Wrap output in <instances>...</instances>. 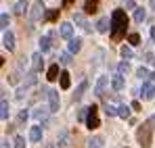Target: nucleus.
I'll return each instance as SVG.
<instances>
[{
  "mask_svg": "<svg viewBox=\"0 0 155 148\" xmlns=\"http://www.w3.org/2000/svg\"><path fill=\"white\" fill-rule=\"evenodd\" d=\"M126 29H128V15L124 8H115L113 15H111V38L115 42H120L124 36H126Z\"/></svg>",
  "mask_w": 155,
  "mask_h": 148,
  "instance_id": "obj_1",
  "label": "nucleus"
},
{
  "mask_svg": "<svg viewBox=\"0 0 155 148\" xmlns=\"http://www.w3.org/2000/svg\"><path fill=\"white\" fill-rule=\"evenodd\" d=\"M136 140L143 148H151V142H153V127L151 123H143L138 129H136Z\"/></svg>",
  "mask_w": 155,
  "mask_h": 148,
  "instance_id": "obj_2",
  "label": "nucleus"
},
{
  "mask_svg": "<svg viewBox=\"0 0 155 148\" xmlns=\"http://www.w3.org/2000/svg\"><path fill=\"white\" fill-rule=\"evenodd\" d=\"M44 4H42V0H36L34 2V6H31V11H29V23H36L38 19H44Z\"/></svg>",
  "mask_w": 155,
  "mask_h": 148,
  "instance_id": "obj_3",
  "label": "nucleus"
},
{
  "mask_svg": "<svg viewBox=\"0 0 155 148\" xmlns=\"http://www.w3.org/2000/svg\"><path fill=\"white\" fill-rule=\"evenodd\" d=\"M97 106L92 104V106H88V119H86V127L88 129H97L99 125H101V121H99V117H97Z\"/></svg>",
  "mask_w": 155,
  "mask_h": 148,
  "instance_id": "obj_4",
  "label": "nucleus"
},
{
  "mask_svg": "<svg viewBox=\"0 0 155 148\" xmlns=\"http://www.w3.org/2000/svg\"><path fill=\"white\" fill-rule=\"evenodd\" d=\"M48 111L51 113H57L59 111V106H61V102H59V94H57V90H48Z\"/></svg>",
  "mask_w": 155,
  "mask_h": 148,
  "instance_id": "obj_5",
  "label": "nucleus"
},
{
  "mask_svg": "<svg viewBox=\"0 0 155 148\" xmlns=\"http://www.w3.org/2000/svg\"><path fill=\"white\" fill-rule=\"evenodd\" d=\"M2 46L8 50V52H13V50H15V33H13L11 29L2 33Z\"/></svg>",
  "mask_w": 155,
  "mask_h": 148,
  "instance_id": "obj_6",
  "label": "nucleus"
},
{
  "mask_svg": "<svg viewBox=\"0 0 155 148\" xmlns=\"http://www.w3.org/2000/svg\"><path fill=\"white\" fill-rule=\"evenodd\" d=\"M140 98L143 100L155 98V86L153 83H143V88H140Z\"/></svg>",
  "mask_w": 155,
  "mask_h": 148,
  "instance_id": "obj_7",
  "label": "nucleus"
},
{
  "mask_svg": "<svg viewBox=\"0 0 155 148\" xmlns=\"http://www.w3.org/2000/svg\"><path fill=\"white\" fill-rule=\"evenodd\" d=\"M48 109H44V106H38L36 111H34V117H36V121H40V123H48Z\"/></svg>",
  "mask_w": 155,
  "mask_h": 148,
  "instance_id": "obj_8",
  "label": "nucleus"
},
{
  "mask_svg": "<svg viewBox=\"0 0 155 148\" xmlns=\"http://www.w3.org/2000/svg\"><path fill=\"white\" fill-rule=\"evenodd\" d=\"M59 33H61V38L71 40V38H74V25H71V23H61V27H59Z\"/></svg>",
  "mask_w": 155,
  "mask_h": 148,
  "instance_id": "obj_9",
  "label": "nucleus"
},
{
  "mask_svg": "<svg viewBox=\"0 0 155 148\" xmlns=\"http://www.w3.org/2000/svg\"><path fill=\"white\" fill-rule=\"evenodd\" d=\"M74 21H76V23L80 25V27H82L86 33H90V31H92V27L86 23V19H84V13H74Z\"/></svg>",
  "mask_w": 155,
  "mask_h": 148,
  "instance_id": "obj_10",
  "label": "nucleus"
},
{
  "mask_svg": "<svg viewBox=\"0 0 155 148\" xmlns=\"http://www.w3.org/2000/svg\"><path fill=\"white\" fill-rule=\"evenodd\" d=\"M107 81H109L107 75H101V77H99V81H97V86H94V94H97V96H103V90H105V86H107Z\"/></svg>",
  "mask_w": 155,
  "mask_h": 148,
  "instance_id": "obj_11",
  "label": "nucleus"
},
{
  "mask_svg": "<svg viewBox=\"0 0 155 148\" xmlns=\"http://www.w3.org/2000/svg\"><path fill=\"white\" fill-rule=\"evenodd\" d=\"M97 11H99V0H86L84 13H86V15H94Z\"/></svg>",
  "mask_w": 155,
  "mask_h": 148,
  "instance_id": "obj_12",
  "label": "nucleus"
},
{
  "mask_svg": "<svg viewBox=\"0 0 155 148\" xmlns=\"http://www.w3.org/2000/svg\"><path fill=\"white\" fill-rule=\"evenodd\" d=\"M29 140H31V142H40V140H42V127H40V125H34V127L29 129Z\"/></svg>",
  "mask_w": 155,
  "mask_h": 148,
  "instance_id": "obj_13",
  "label": "nucleus"
},
{
  "mask_svg": "<svg viewBox=\"0 0 155 148\" xmlns=\"http://www.w3.org/2000/svg\"><path fill=\"white\" fill-rule=\"evenodd\" d=\"M111 88H113L115 92H120V90L124 88V77H122L120 73H117V75H113V77H111Z\"/></svg>",
  "mask_w": 155,
  "mask_h": 148,
  "instance_id": "obj_14",
  "label": "nucleus"
},
{
  "mask_svg": "<svg viewBox=\"0 0 155 148\" xmlns=\"http://www.w3.org/2000/svg\"><path fill=\"white\" fill-rule=\"evenodd\" d=\"M31 67H34V73L42 69V52H36V54L31 56Z\"/></svg>",
  "mask_w": 155,
  "mask_h": 148,
  "instance_id": "obj_15",
  "label": "nucleus"
},
{
  "mask_svg": "<svg viewBox=\"0 0 155 148\" xmlns=\"http://www.w3.org/2000/svg\"><path fill=\"white\" fill-rule=\"evenodd\" d=\"M46 77H48V81H54V79H59V77H61L59 65H51V67H48V73H46Z\"/></svg>",
  "mask_w": 155,
  "mask_h": 148,
  "instance_id": "obj_16",
  "label": "nucleus"
},
{
  "mask_svg": "<svg viewBox=\"0 0 155 148\" xmlns=\"http://www.w3.org/2000/svg\"><path fill=\"white\" fill-rule=\"evenodd\" d=\"M86 88H88V81H82L80 86H78V90L74 92V100H82V96H84V92H86Z\"/></svg>",
  "mask_w": 155,
  "mask_h": 148,
  "instance_id": "obj_17",
  "label": "nucleus"
},
{
  "mask_svg": "<svg viewBox=\"0 0 155 148\" xmlns=\"http://www.w3.org/2000/svg\"><path fill=\"white\" fill-rule=\"evenodd\" d=\"M59 83H61V88H63V90H67V88L71 86V79H69V73H67V71H61Z\"/></svg>",
  "mask_w": 155,
  "mask_h": 148,
  "instance_id": "obj_18",
  "label": "nucleus"
},
{
  "mask_svg": "<svg viewBox=\"0 0 155 148\" xmlns=\"http://www.w3.org/2000/svg\"><path fill=\"white\" fill-rule=\"evenodd\" d=\"M80 48H82V40L80 38H71L69 40V52L76 54V52H80Z\"/></svg>",
  "mask_w": 155,
  "mask_h": 148,
  "instance_id": "obj_19",
  "label": "nucleus"
},
{
  "mask_svg": "<svg viewBox=\"0 0 155 148\" xmlns=\"http://www.w3.org/2000/svg\"><path fill=\"white\" fill-rule=\"evenodd\" d=\"M109 27H111V21H109V19H99V23H97V29H99V31H101V33H107V31H109Z\"/></svg>",
  "mask_w": 155,
  "mask_h": 148,
  "instance_id": "obj_20",
  "label": "nucleus"
},
{
  "mask_svg": "<svg viewBox=\"0 0 155 148\" xmlns=\"http://www.w3.org/2000/svg\"><path fill=\"white\" fill-rule=\"evenodd\" d=\"M130 111H132V106H128V104H120V106H117V115H120L122 119H128Z\"/></svg>",
  "mask_w": 155,
  "mask_h": 148,
  "instance_id": "obj_21",
  "label": "nucleus"
},
{
  "mask_svg": "<svg viewBox=\"0 0 155 148\" xmlns=\"http://www.w3.org/2000/svg\"><path fill=\"white\" fill-rule=\"evenodd\" d=\"M25 11H27V0H19L17 4H15V15H25Z\"/></svg>",
  "mask_w": 155,
  "mask_h": 148,
  "instance_id": "obj_22",
  "label": "nucleus"
},
{
  "mask_svg": "<svg viewBox=\"0 0 155 148\" xmlns=\"http://www.w3.org/2000/svg\"><path fill=\"white\" fill-rule=\"evenodd\" d=\"M57 19H59V8H52V11H46V13H44V21L52 23V21H57Z\"/></svg>",
  "mask_w": 155,
  "mask_h": 148,
  "instance_id": "obj_23",
  "label": "nucleus"
},
{
  "mask_svg": "<svg viewBox=\"0 0 155 148\" xmlns=\"http://www.w3.org/2000/svg\"><path fill=\"white\" fill-rule=\"evenodd\" d=\"M145 17H147L145 8H143V6H138V8L134 11V21H136V23H143V21H145Z\"/></svg>",
  "mask_w": 155,
  "mask_h": 148,
  "instance_id": "obj_24",
  "label": "nucleus"
},
{
  "mask_svg": "<svg viewBox=\"0 0 155 148\" xmlns=\"http://www.w3.org/2000/svg\"><path fill=\"white\" fill-rule=\"evenodd\" d=\"M8 113H11V106H8V102L2 98V111H0V117H2V121H6L8 119Z\"/></svg>",
  "mask_w": 155,
  "mask_h": 148,
  "instance_id": "obj_25",
  "label": "nucleus"
},
{
  "mask_svg": "<svg viewBox=\"0 0 155 148\" xmlns=\"http://www.w3.org/2000/svg\"><path fill=\"white\" fill-rule=\"evenodd\" d=\"M40 52H48L51 50V38H40Z\"/></svg>",
  "mask_w": 155,
  "mask_h": 148,
  "instance_id": "obj_26",
  "label": "nucleus"
},
{
  "mask_svg": "<svg viewBox=\"0 0 155 148\" xmlns=\"http://www.w3.org/2000/svg\"><path fill=\"white\" fill-rule=\"evenodd\" d=\"M59 63L61 65H71V52H61L59 54Z\"/></svg>",
  "mask_w": 155,
  "mask_h": 148,
  "instance_id": "obj_27",
  "label": "nucleus"
},
{
  "mask_svg": "<svg viewBox=\"0 0 155 148\" xmlns=\"http://www.w3.org/2000/svg\"><path fill=\"white\" fill-rule=\"evenodd\" d=\"M88 148H103V138H90L88 140Z\"/></svg>",
  "mask_w": 155,
  "mask_h": 148,
  "instance_id": "obj_28",
  "label": "nucleus"
},
{
  "mask_svg": "<svg viewBox=\"0 0 155 148\" xmlns=\"http://www.w3.org/2000/svg\"><path fill=\"white\" fill-rule=\"evenodd\" d=\"M117 73L122 75V77H124V75H128V73H130V65H128V63H126V61L117 65Z\"/></svg>",
  "mask_w": 155,
  "mask_h": 148,
  "instance_id": "obj_29",
  "label": "nucleus"
},
{
  "mask_svg": "<svg viewBox=\"0 0 155 148\" xmlns=\"http://www.w3.org/2000/svg\"><path fill=\"white\" fill-rule=\"evenodd\" d=\"M120 54H122L124 58H132V56H134V52H132L130 46H122V48H120Z\"/></svg>",
  "mask_w": 155,
  "mask_h": 148,
  "instance_id": "obj_30",
  "label": "nucleus"
},
{
  "mask_svg": "<svg viewBox=\"0 0 155 148\" xmlns=\"http://www.w3.org/2000/svg\"><path fill=\"white\" fill-rule=\"evenodd\" d=\"M105 113H107V117H115V115H117V106H113V104H105Z\"/></svg>",
  "mask_w": 155,
  "mask_h": 148,
  "instance_id": "obj_31",
  "label": "nucleus"
},
{
  "mask_svg": "<svg viewBox=\"0 0 155 148\" xmlns=\"http://www.w3.org/2000/svg\"><path fill=\"white\" fill-rule=\"evenodd\" d=\"M136 75H138L140 79H147V77H151V73H149V69H147V67H138V69H136Z\"/></svg>",
  "mask_w": 155,
  "mask_h": 148,
  "instance_id": "obj_32",
  "label": "nucleus"
},
{
  "mask_svg": "<svg viewBox=\"0 0 155 148\" xmlns=\"http://www.w3.org/2000/svg\"><path fill=\"white\" fill-rule=\"evenodd\" d=\"M34 83H36V73H34V71H31V73L27 75V79H25V83H23V86H25L27 90H29V88H31V86H34Z\"/></svg>",
  "mask_w": 155,
  "mask_h": 148,
  "instance_id": "obj_33",
  "label": "nucleus"
},
{
  "mask_svg": "<svg viewBox=\"0 0 155 148\" xmlns=\"http://www.w3.org/2000/svg\"><path fill=\"white\" fill-rule=\"evenodd\" d=\"M0 27H2V29H4V31H8V15H6V13H2V15H0Z\"/></svg>",
  "mask_w": 155,
  "mask_h": 148,
  "instance_id": "obj_34",
  "label": "nucleus"
},
{
  "mask_svg": "<svg viewBox=\"0 0 155 148\" xmlns=\"http://www.w3.org/2000/svg\"><path fill=\"white\" fill-rule=\"evenodd\" d=\"M128 42L132 44V46H138V44H140V36H138V33H130Z\"/></svg>",
  "mask_w": 155,
  "mask_h": 148,
  "instance_id": "obj_35",
  "label": "nucleus"
},
{
  "mask_svg": "<svg viewBox=\"0 0 155 148\" xmlns=\"http://www.w3.org/2000/svg\"><path fill=\"white\" fill-rule=\"evenodd\" d=\"M57 144H59V146H65V144H67V131H61V134H59V142H57Z\"/></svg>",
  "mask_w": 155,
  "mask_h": 148,
  "instance_id": "obj_36",
  "label": "nucleus"
},
{
  "mask_svg": "<svg viewBox=\"0 0 155 148\" xmlns=\"http://www.w3.org/2000/svg\"><path fill=\"white\" fill-rule=\"evenodd\" d=\"M25 121H27V111H21L19 117H17V125H23Z\"/></svg>",
  "mask_w": 155,
  "mask_h": 148,
  "instance_id": "obj_37",
  "label": "nucleus"
},
{
  "mask_svg": "<svg viewBox=\"0 0 155 148\" xmlns=\"http://www.w3.org/2000/svg\"><path fill=\"white\" fill-rule=\"evenodd\" d=\"M15 148H25V138L17 136V138H15Z\"/></svg>",
  "mask_w": 155,
  "mask_h": 148,
  "instance_id": "obj_38",
  "label": "nucleus"
},
{
  "mask_svg": "<svg viewBox=\"0 0 155 148\" xmlns=\"http://www.w3.org/2000/svg\"><path fill=\"white\" fill-rule=\"evenodd\" d=\"M130 106H132V111H143V109H140V102H138V100H134V102H132Z\"/></svg>",
  "mask_w": 155,
  "mask_h": 148,
  "instance_id": "obj_39",
  "label": "nucleus"
},
{
  "mask_svg": "<svg viewBox=\"0 0 155 148\" xmlns=\"http://www.w3.org/2000/svg\"><path fill=\"white\" fill-rule=\"evenodd\" d=\"M134 6H136L134 0H126V8H134ZM134 11H136V8H134Z\"/></svg>",
  "mask_w": 155,
  "mask_h": 148,
  "instance_id": "obj_40",
  "label": "nucleus"
},
{
  "mask_svg": "<svg viewBox=\"0 0 155 148\" xmlns=\"http://www.w3.org/2000/svg\"><path fill=\"white\" fill-rule=\"evenodd\" d=\"M149 123H151V127H153V129H155V113H153V115H151V117H149Z\"/></svg>",
  "mask_w": 155,
  "mask_h": 148,
  "instance_id": "obj_41",
  "label": "nucleus"
},
{
  "mask_svg": "<svg viewBox=\"0 0 155 148\" xmlns=\"http://www.w3.org/2000/svg\"><path fill=\"white\" fill-rule=\"evenodd\" d=\"M71 2H74V0H63V6H69Z\"/></svg>",
  "mask_w": 155,
  "mask_h": 148,
  "instance_id": "obj_42",
  "label": "nucleus"
},
{
  "mask_svg": "<svg viewBox=\"0 0 155 148\" xmlns=\"http://www.w3.org/2000/svg\"><path fill=\"white\" fill-rule=\"evenodd\" d=\"M151 38H153V42H155V25L151 27Z\"/></svg>",
  "mask_w": 155,
  "mask_h": 148,
  "instance_id": "obj_43",
  "label": "nucleus"
},
{
  "mask_svg": "<svg viewBox=\"0 0 155 148\" xmlns=\"http://www.w3.org/2000/svg\"><path fill=\"white\" fill-rule=\"evenodd\" d=\"M2 148H11V146H8V140H4V142H2Z\"/></svg>",
  "mask_w": 155,
  "mask_h": 148,
  "instance_id": "obj_44",
  "label": "nucleus"
},
{
  "mask_svg": "<svg viewBox=\"0 0 155 148\" xmlns=\"http://www.w3.org/2000/svg\"><path fill=\"white\" fill-rule=\"evenodd\" d=\"M149 4H151V8L155 11V0H149Z\"/></svg>",
  "mask_w": 155,
  "mask_h": 148,
  "instance_id": "obj_45",
  "label": "nucleus"
}]
</instances>
